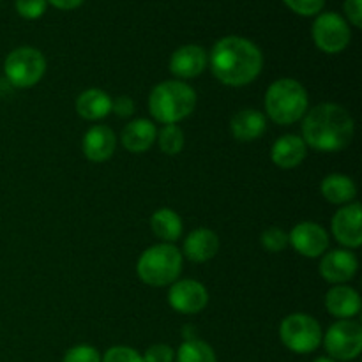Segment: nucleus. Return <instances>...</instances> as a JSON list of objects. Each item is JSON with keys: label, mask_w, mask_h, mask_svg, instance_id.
<instances>
[{"label": "nucleus", "mask_w": 362, "mask_h": 362, "mask_svg": "<svg viewBox=\"0 0 362 362\" xmlns=\"http://www.w3.org/2000/svg\"><path fill=\"white\" fill-rule=\"evenodd\" d=\"M211 71L223 85L244 87L255 81L264 66L260 48L250 39L230 37L219 39L209 55Z\"/></svg>", "instance_id": "1"}, {"label": "nucleus", "mask_w": 362, "mask_h": 362, "mask_svg": "<svg viewBox=\"0 0 362 362\" xmlns=\"http://www.w3.org/2000/svg\"><path fill=\"white\" fill-rule=\"evenodd\" d=\"M354 119L343 106L324 103L303 117V140L320 152L343 151L352 141Z\"/></svg>", "instance_id": "2"}, {"label": "nucleus", "mask_w": 362, "mask_h": 362, "mask_svg": "<svg viewBox=\"0 0 362 362\" xmlns=\"http://www.w3.org/2000/svg\"><path fill=\"white\" fill-rule=\"evenodd\" d=\"M197 106V92L180 80L161 81L148 95L151 115L163 126L187 119Z\"/></svg>", "instance_id": "3"}, {"label": "nucleus", "mask_w": 362, "mask_h": 362, "mask_svg": "<svg viewBox=\"0 0 362 362\" xmlns=\"http://www.w3.org/2000/svg\"><path fill=\"white\" fill-rule=\"evenodd\" d=\"M265 112L272 122L281 126L297 122L308 112L306 88L293 78L276 80L265 94Z\"/></svg>", "instance_id": "4"}, {"label": "nucleus", "mask_w": 362, "mask_h": 362, "mask_svg": "<svg viewBox=\"0 0 362 362\" xmlns=\"http://www.w3.org/2000/svg\"><path fill=\"white\" fill-rule=\"evenodd\" d=\"M138 278L151 286H168L182 272V253L173 244H156L140 255L136 264Z\"/></svg>", "instance_id": "5"}, {"label": "nucleus", "mask_w": 362, "mask_h": 362, "mask_svg": "<svg viewBox=\"0 0 362 362\" xmlns=\"http://www.w3.org/2000/svg\"><path fill=\"white\" fill-rule=\"evenodd\" d=\"M279 338L290 352L311 354L320 346L324 334L320 324L313 317L292 313L279 325Z\"/></svg>", "instance_id": "6"}, {"label": "nucleus", "mask_w": 362, "mask_h": 362, "mask_svg": "<svg viewBox=\"0 0 362 362\" xmlns=\"http://www.w3.org/2000/svg\"><path fill=\"white\" fill-rule=\"evenodd\" d=\"M46 71V60L39 49L21 46L13 49L4 62V73L11 85L18 88H30L41 81Z\"/></svg>", "instance_id": "7"}, {"label": "nucleus", "mask_w": 362, "mask_h": 362, "mask_svg": "<svg viewBox=\"0 0 362 362\" xmlns=\"http://www.w3.org/2000/svg\"><path fill=\"white\" fill-rule=\"evenodd\" d=\"M332 361H354L362 352V327L359 322L339 320L322 338Z\"/></svg>", "instance_id": "8"}, {"label": "nucleus", "mask_w": 362, "mask_h": 362, "mask_svg": "<svg viewBox=\"0 0 362 362\" xmlns=\"http://www.w3.org/2000/svg\"><path fill=\"white\" fill-rule=\"evenodd\" d=\"M352 32L345 18L336 13H324L313 23V41L325 53H339L349 46Z\"/></svg>", "instance_id": "9"}, {"label": "nucleus", "mask_w": 362, "mask_h": 362, "mask_svg": "<svg viewBox=\"0 0 362 362\" xmlns=\"http://www.w3.org/2000/svg\"><path fill=\"white\" fill-rule=\"evenodd\" d=\"M168 303L177 313L198 315L209 304V292L200 281L182 279V281L172 283L168 292Z\"/></svg>", "instance_id": "10"}, {"label": "nucleus", "mask_w": 362, "mask_h": 362, "mask_svg": "<svg viewBox=\"0 0 362 362\" xmlns=\"http://www.w3.org/2000/svg\"><path fill=\"white\" fill-rule=\"evenodd\" d=\"M288 244L306 258H318L327 251L329 235L318 223L303 221L288 233Z\"/></svg>", "instance_id": "11"}, {"label": "nucleus", "mask_w": 362, "mask_h": 362, "mask_svg": "<svg viewBox=\"0 0 362 362\" xmlns=\"http://www.w3.org/2000/svg\"><path fill=\"white\" fill-rule=\"evenodd\" d=\"M361 204H346L332 216L331 228L334 239L349 250H357L362 244V225H361Z\"/></svg>", "instance_id": "12"}, {"label": "nucleus", "mask_w": 362, "mask_h": 362, "mask_svg": "<svg viewBox=\"0 0 362 362\" xmlns=\"http://www.w3.org/2000/svg\"><path fill=\"white\" fill-rule=\"evenodd\" d=\"M357 267V257L349 250H332L322 255L320 274L332 285H345L356 276Z\"/></svg>", "instance_id": "13"}, {"label": "nucleus", "mask_w": 362, "mask_h": 362, "mask_svg": "<svg viewBox=\"0 0 362 362\" xmlns=\"http://www.w3.org/2000/svg\"><path fill=\"white\" fill-rule=\"evenodd\" d=\"M209 64V55L202 46L186 45L175 49L170 59V71L180 80L200 76Z\"/></svg>", "instance_id": "14"}, {"label": "nucleus", "mask_w": 362, "mask_h": 362, "mask_svg": "<svg viewBox=\"0 0 362 362\" xmlns=\"http://www.w3.org/2000/svg\"><path fill=\"white\" fill-rule=\"evenodd\" d=\"M117 147L115 133L108 126H92L81 140V151L92 163H105Z\"/></svg>", "instance_id": "15"}, {"label": "nucleus", "mask_w": 362, "mask_h": 362, "mask_svg": "<svg viewBox=\"0 0 362 362\" xmlns=\"http://www.w3.org/2000/svg\"><path fill=\"white\" fill-rule=\"evenodd\" d=\"M219 251L218 233L209 228H197L184 240L182 253L187 260L194 264H204L212 260Z\"/></svg>", "instance_id": "16"}, {"label": "nucleus", "mask_w": 362, "mask_h": 362, "mask_svg": "<svg viewBox=\"0 0 362 362\" xmlns=\"http://www.w3.org/2000/svg\"><path fill=\"white\" fill-rule=\"evenodd\" d=\"M306 144L297 134H285L272 144L271 159L278 168L292 170L297 168L306 159Z\"/></svg>", "instance_id": "17"}, {"label": "nucleus", "mask_w": 362, "mask_h": 362, "mask_svg": "<svg viewBox=\"0 0 362 362\" xmlns=\"http://www.w3.org/2000/svg\"><path fill=\"white\" fill-rule=\"evenodd\" d=\"M325 308L332 317L339 320H350L352 317L359 315L361 297L352 286L334 285L325 296Z\"/></svg>", "instance_id": "18"}, {"label": "nucleus", "mask_w": 362, "mask_h": 362, "mask_svg": "<svg viewBox=\"0 0 362 362\" xmlns=\"http://www.w3.org/2000/svg\"><path fill=\"white\" fill-rule=\"evenodd\" d=\"M230 131L235 140L255 141L267 131V119L258 110H240L230 120Z\"/></svg>", "instance_id": "19"}, {"label": "nucleus", "mask_w": 362, "mask_h": 362, "mask_svg": "<svg viewBox=\"0 0 362 362\" xmlns=\"http://www.w3.org/2000/svg\"><path fill=\"white\" fill-rule=\"evenodd\" d=\"M156 136H158V129L154 122L147 119H136L124 127L120 140L126 151L133 154H144L154 145Z\"/></svg>", "instance_id": "20"}, {"label": "nucleus", "mask_w": 362, "mask_h": 362, "mask_svg": "<svg viewBox=\"0 0 362 362\" xmlns=\"http://www.w3.org/2000/svg\"><path fill=\"white\" fill-rule=\"evenodd\" d=\"M76 112L85 120H101L112 113V98L101 88H88L78 95Z\"/></svg>", "instance_id": "21"}, {"label": "nucleus", "mask_w": 362, "mask_h": 362, "mask_svg": "<svg viewBox=\"0 0 362 362\" xmlns=\"http://www.w3.org/2000/svg\"><path fill=\"white\" fill-rule=\"evenodd\" d=\"M322 197L334 205L352 204L354 198L357 197V186L350 177L341 175V173H331L325 177L320 184Z\"/></svg>", "instance_id": "22"}, {"label": "nucleus", "mask_w": 362, "mask_h": 362, "mask_svg": "<svg viewBox=\"0 0 362 362\" xmlns=\"http://www.w3.org/2000/svg\"><path fill=\"white\" fill-rule=\"evenodd\" d=\"M151 228L158 239L163 243L173 244L180 235H182V219L175 211L168 207L158 209L151 216Z\"/></svg>", "instance_id": "23"}, {"label": "nucleus", "mask_w": 362, "mask_h": 362, "mask_svg": "<svg viewBox=\"0 0 362 362\" xmlns=\"http://www.w3.org/2000/svg\"><path fill=\"white\" fill-rule=\"evenodd\" d=\"M177 362H218L216 352L209 343L202 341V339L191 338L186 339L179 350L175 352Z\"/></svg>", "instance_id": "24"}, {"label": "nucleus", "mask_w": 362, "mask_h": 362, "mask_svg": "<svg viewBox=\"0 0 362 362\" xmlns=\"http://www.w3.org/2000/svg\"><path fill=\"white\" fill-rule=\"evenodd\" d=\"M156 141H158L161 152L168 156H177L184 148V133L177 124H166L158 131Z\"/></svg>", "instance_id": "25"}, {"label": "nucleus", "mask_w": 362, "mask_h": 362, "mask_svg": "<svg viewBox=\"0 0 362 362\" xmlns=\"http://www.w3.org/2000/svg\"><path fill=\"white\" fill-rule=\"evenodd\" d=\"M260 243L269 253H281L288 246V233L278 226H271V228L262 232Z\"/></svg>", "instance_id": "26"}, {"label": "nucleus", "mask_w": 362, "mask_h": 362, "mask_svg": "<svg viewBox=\"0 0 362 362\" xmlns=\"http://www.w3.org/2000/svg\"><path fill=\"white\" fill-rule=\"evenodd\" d=\"M62 362H101V356L94 346L76 345L67 350Z\"/></svg>", "instance_id": "27"}, {"label": "nucleus", "mask_w": 362, "mask_h": 362, "mask_svg": "<svg viewBox=\"0 0 362 362\" xmlns=\"http://www.w3.org/2000/svg\"><path fill=\"white\" fill-rule=\"evenodd\" d=\"M101 362H144V357L129 346H112L101 357Z\"/></svg>", "instance_id": "28"}, {"label": "nucleus", "mask_w": 362, "mask_h": 362, "mask_svg": "<svg viewBox=\"0 0 362 362\" xmlns=\"http://www.w3.org/2000/svg\"><path fill=\"white\" fill-rule=\"evenodd\" d=\"M46 0H16V11L21 18L37 20L45 14Z\"/></svg>", "instance_id": "29"}, {"label": "nucleus", "mask_w": 362, "mask_h": 362, "mask_svg": "<svg viewBox=\"0 0 362 362\" xmlns=\"http://www.w3.org/2000/svg\"><path fill=\"white\" fill-rule=\"evenodd\" d=\"M144 362H173L175 361V350L165 343H156L145 350Z\"/></svg>", "instance_id": "30"}, {"label": "nucleus", "mask_w": 362, "mask_h": 362, "mask_svg": "<svg viewBox=\"0 0 362 362\" xmlns=\"http://www.w3.org/2000/svg\"><path fill=\"white\" fill-rule=\"evenodd\" d=\"M283 2L300 16H315L322 11L325 0H283Z\"/></svg>", "instance_id": "31"}, {"label": "nucleus", "mask_w": 362, "mask_h": 362, "mask_svg": "<svg viewBox=\"0 0 362 362\" xmlns=\"http://www.w3.org/2000/svg\"><path fill=\"white\" fill-rule=\"evenodd\" d=\"M112 112L115 113L117 117H120V119L131 117L134 112L133 99L127 98V95H120V98L112 99Z\"/></svg>", "instance_id": "32"}, {"label": "nucleus", "mask_w": 362, "mask_h": 362, "mask_svg": "<svg viewBox=\"0 0 362 362\" xmlns=\"http://www.w3.org/2000/svg\"><path fill=\"white\" fill-rule=\"evenodd\" d=\"M345 13L354 27H362V0H345Z\"/></svg>", "instance_id": "33"}, {"label": "nucleus", "mask_w": 362, "mask_h": 362, "mask_svg": "<svg viewBox=\"0 0 362 362\" xmlns=\"http://www.w3.org/2000/svg\"><path fill=\"white\" fill-rule=\"evenodd\" d=\"M46 2H49L52 6H55L57 9L69 11V9H76V7L81 6L85 0H46Z\"/></svg>", "instance_id": "34"}, {"label": "nucleus", "mask_w": 362, "mask_h": 362, "mask_svg": "<svg viewBox=\"0 0 362 362\" xmlns=\"http://www.w3.org/2000/svg\"><path fill=\"white\" fill-rule=\"evenodd\" d=\"M313 362H336V361H332L331 357H318V359H315Z\"/></svg>", "instance_id": "35"}]
</instances>
